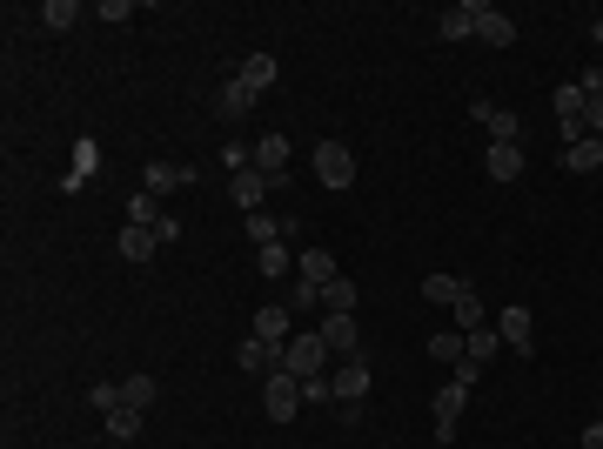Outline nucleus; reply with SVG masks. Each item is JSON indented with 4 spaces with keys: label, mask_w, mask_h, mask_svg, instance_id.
<instances>
[{
    "label": "nucleus",
    "mask_w": 603,
    "mask_h": 449,
    "mask_svg": "<svg viewBox=\"0 0 603 449\" xmlns=\"http://www.w3.org/2000/svg\"><path fill=\"white\" fill-rule=\"evenodd\" d=\"M597 423H603V416H597Z\"/></svg>",
    "instance_id": "39"
},
{
    "label": "nucleus",
    "mask_w": 603,
    "mask_h": 449,
    "mask_svg": "<svg viewBox=\"0 0 603 449\" xmlns=\"http://www.w3.org/2000/svg\"><path fill=\"white\" fill-rule=\"evenodd\" d=\"M563 168H570V175H597V168H603V141L597 135L570 141V148H563Z\"/></svg>",
    "instance_id": "17"
},
{
    "label": "nucleus",
    "mask_w": 603,
    "mask_h": 449,
    "mask_svg": "<svg viewBox=\"0 0 603 449\" xmlns=\"http://www.w3.org/2000/svg\"><path fill=\"white\" fill-rule=\"evenodd\" d=\"M583 81H563L557 94H550V108H557V128H563V141H583Z\"/></svg>",
    "instance_id": "4"
},
{
    "label": "nucleus",
    "mask_w": 603,
    "mask_h": 449,
    "mask_svg": "<svg viewBox=\"0 0 603 449\" xmlns=\"http://www.w3.org/2000/svg\"><path fill=\"white\" fill-rule=\"evenodd\" d=\"M295 275H302V282H315V289H329L342 269H335V255H329V248H302V255H295Z\"/></svg>",
    "instance_id": "14"
},
{
    "label": "nucleus",
    "mask_w": 603,
    "mask_h": 449,
    "mask_svg": "<svg viewBox=\"0 0 603 449\" xmlns=\"http://www.w3.org/2000/svg\"><path fill=\"white\" fill-rule=\"evenodd\" d=\"M496 342H503V336H496V322H483V329L469 336V362H490V356H496Z\"/></svg>",
    "instance_id": "30"
},
{
    "label": "nucleus",
    "mask_w": 603,
    "mask_h": 449,
    "mask_svg": "<svg viewBox=\"0 0 603 449\" xmlns=\"http://www.w3.org/2000/svg\"><path fill=\"white\" fill-rule=\"evenodd\" d=\"M496 336H503V342H510V349H516V356H530V349H536V315L530 309H523V302H510V309H503V315H496Z\"/></svg>",
    "instance_id": "8"
},
{
    "label": "nucleus",
    "mask_w": 603,
    "mask_h": 449,
    "mask_svg": "<svg viewBox=\"0 0 603 449\" xmlns=\"http://www.w3.org/2000/svg\"><path fill=\"white\" fill-rule=\"evenodd\" d=\"M248 235H255V248H268V242H275V235H282V228H275V222H268V215H262V208H255V215H248Z\"/></svg>",
    "instance_id": "35"
},
{
    "label": "nucleus",
    "mask_w": 603,
    "mask_h": 449,
    "mask_svg": "<svg viewBox=\"0 0 603 449\" xmlns=\"http://www.w3.org/2000/svg\"><path fill=\"white\" fill-rule=\"evenodd\" d=\"M228 188H235V202H242V215H255V208L268 202V188H275V181H268L262 168H242V175L228 181Z\"/></svg>",
    "instance_id": "16"
},
{
    "label": "nucleus",
    "mask_w": 603,
    "mask_h": 449,
    "mask_svg": "<svg viewBox=\"0 0 603 449\" xmlns=\"http://www.w3.org/2000/svg\"><path fill=\"white\" fill-rule=\"evenodd\" d=\"M88 403L101 409V416H114V409H121V382H94V389H88Z\"/></svg>",
    "instance_id": "32"
},
{
    "label": "nucleus",
    "mask_w": 603,
    "mask_h": 449,
    "mask_svg": "<svg viewBox=\"0 0 603 449\" xmlns=\"http://www.w3.org/2000/svg\"><path fill=\"white\" fill-rule=\"evenodd\" d=\"M188 181H195L188 161H148V168H141V188H148V195H181Z\"/></svg>",
    "instance_id": "7"
},
{
    "label": "nucleus",
    "mask_w": 603,
    "mask_h": 449,
    "mask_svg": "<svg viewBox=\"0 0 603 449\" xmlns=\"http://www.w3.org/2000/svg\"><path fill=\"white\" fill-rule=\"evenodd\" d=\"M449 309H456V329H463V336H476V329L490 322V309H483V295H476V289H463Z\"/></svg>",
    "instance_id": "22"
},
{
    "label": "nucleus",
    "mask_w": 603,
    "mask_h": 449,
    "mask_svg": "<svg viewBox=\"0 0 603 449\" xmlns=\"http://www.w3.org/2000/svg\"><path fill=\"white\" fill-rule=\"evenodd\" d=\"M255 262H262V275H282V269H289V248L268 242V248H255Z\"/></svg>",
    "instance_id": "33"
},
{
    "label": "nucleus",
    "mask_w": 603,
    "mask_h": 449,
    "mask_svg": "<svg viewBox=\"0 0 603 449\" xmlns=\"http://www.w3.org/2000/svg\"><path fill=\"white\" fill-rule=\"evenodd\" d=\"M262 409H268V423H295V409H302V382H295L289 369H275V376L262 382Z\"/></svg>",
    "instance_id": "3"
},
{
    "label": "nucleus",
    "mask_w": 603,
    "mask_h": 449,
    "mask_svg": "<svg viewBox=\"0 0 603 449\" xmlns=\"http://www.w3.org/2000/svg\"><path fill=\"white\" fill-rule=\"evenodd\" d=\"M108 436H114V443H134V436H141V409H114Z\"/></svg>",
    "instance_id": "28"
},
{
    "label": "nucleus",
    "mask_w": 603,
    "mask_h": 449,
    "mask_svg": "<svg viewBox=\"0 0 603 449\" xmlns=\"http://www.w3.org/2000/svg\"><path fill=\"white\" fill-rule=\"evenodd\" d=\"M329 382H335V403H342V409H356L362 396H369V362H362V356L335 362V369H329Z\"/></svg>",
    "instance_id": "5"
},
{
    "label": "nucleus",
    "mask_w": 603,
    "mask_h": 449,
    "mask_svg": "<svg viewBox=\"0 0 603 449\" xmlns=\"http://www.w3.org/2000/svg\"><path fill=\"white\" fill-rule=\"evenodd\" d=\"M155 403V376H128L121 382V409H148Z\"/></svg>",
    "instance_id": "27"
},
{
    "label": "nucleus",
    "mask_w": 603,
    "mask_h": 449,
    "mask_svg": "<svg viewBox=\"0 0 603 449\" xmlns=\"http://www.w3.org/2000/svg\"><path fill=\"white\" fill-rule=\"evenodd\" d=\"M590 41H597V47H603V21H590Z\"/></svg>",
    "instance_id": "38"
},
{
    "label": "nucleus",
    "mask_w": 603,
    "mask_h": 449,
    "mask_svg": "<svg viewBox=\"0 0 603 449\" xmlns=\"http://www.w3.org/2000/svg\"><path fill=\"white\" fill-rule=\"evenodd\" d=\"M302 403H335V382H329V369L302 382Z\"/></svg>",
    "instance_id": "34"
},
{
    "label": "nucleus",
    "mask_w": 603,
    "mask_h": 449,
    "mask_svg": "<svg viewBox=\"0 0 603 449\" xmlns=\"http://www.w3.org/2000/svg\"><path fill=\"white\" fill-rule=\"evenodd\" d=\"M155 202H161V195H148V188H141V195L128 202V222H134V228H155V222H161V208H155Z\"/></svg>",
    "instance_id": "29"
},
{
    "label": "nucleus",
    "mask_w": 603,
    "mask_h": 449,
    "mask_svg": "<svg viewBox=\"0 0 603 449\" xmlns=\"http://www.w3.org/2000/svg\"><path fill=\"white\" fill-rule=\"evenodd\" d=\"M94 168H101V141L81 135V141H74V168H67V195H74V188H88Z\"/></svg>",
    "instance_id": "15"
},
{
    "label": "nucleus",
    "mask_w": 603,
    "mask_h": 449,
    "mask_svg": "<svg viewBox=\"0 0 603 449\" xmlns=\"http://www.w3.org/2000/svg\"><path fill=\"white\" fill-rule=\"evenodd\" d=\"M282 369H289L295 382H309L329 369V342H322V329L315 336H289V349H282Z\"/></svg>",
    "instance_id": "1"
},
{
    "label": "nucleus",
    "mask_w": 603,
    "mask_h": 449,
    "mask_svg": "<svg viewBox=\"0 0 603 449\" xmlns=\"http://www.w3.org/2000/svg\"><path fill=\"white\" fill-rule=\"evenodd\" d=\"M289 336H295V309H282V302L255 309V342H268V349L282 356V349H289Z\"/></svg>",
    "instance_id": "6"
},
{
    "label": "nucleus",
    "mask_w": 603,
    "mask_h": 449,
    "mask_svg": "<svg viewBox=\"0 0 603 449\" xmlns=\"http://www.w3.org/2000/svg\"><path fill=\"white\" fill-rule=\"evenodd\" d=\"M255 101H262V94H248L242 81H235V74H228V81H222V94H215L222 121H242V114H255Z\"/></svg>",
    "instance_id": "18"
},
{
    "label": "nucleus",
    "mask_w": 603,
    "mask_h": 449,
    "mask_svg": "<svg viewBox=\"0 0 603 449\" xmlns=\"http://www.w3.org/2000/svg\"><path fill=\"white\" fill-rule=\"evenodd\" d=\"M255 168H262L268 181H282V168H289V141H282V135H262V141H255Z\"/></svg>",
    "instance_id": "19"
},
{
    "label": "nucleus",
    "mask_w": 603,
    "mask_h": 449,
    "mask_svg": "<svg viewBox=\"0 0 603 449\" xmlns=\"http://www.w3.org/2000/svg\"><path fill=\"white\" fill-rule=\"evenodd\" d=\"M490 135L496 141H523V121H516L510 108H490Z\"/></svg>",
    "instance_id": "31"
},
{
    "label": "nucleus",
    "mask_w": 603,
    "mask_h": 449,
    "mask_svg": "<svg viewBox=\"0 0 603 449\" xmlns=\"http://www.w3.org/2000/svg\"><path fill=\"white\" fill-rule=\"evenodd\" d=\"M476 7H483V0H456V7H443V14H436V34H443V41H476Z\"/></svg>",
    "instance_id": "10"
},
{
    "label": "nucleus",
    "mask_w": 603,
    "mask_h": 449,
    "mask_svg": "<svg viewBox=\"0 0 603 449\" xmlns=\"http://www.w3.org/2000/svg\"><path fill=\"white\" fill-rule=\"evenodd\" d=\"M463 289H469L463 275H429V282H423V302H436V309H443V302H456Z\"/></svg>",
    "instance_id": "25"
},
{
    "label": "nucleus",
    "mask_w": 603,
    "mask_h": 449,
    "mask_svg": "<svg viewBox=\"0 0 603 449\" xmlns=\"http://www.w3.org/2000/svg\"><path fill=\"white\" fill-rule=\"evenodd\" d=\"M476 41H483V47H510L516 41V21L503 14V7H476Z\"/></svg>",
    "instance_id": "12"
},
{
    "label": "nucleus",
    "mask_w": 603,
    "mask_h": 449,
    "mask_svg": "<svg viewBox=\"0 0 603 449\" xmlns=\"http://www.w3.org/2000/svg\"><path fill=\"white\" fill-rule=\"evenodd\" d=\"M356 302H362V289L349 282V275H335L329 289H322V309H329V315H356Z\"/></svg>",
    "instance_id": "24"
},
{
    "label": "nucleus",
    "mask_w": 603,
    "mask_h": 449,
    "mask_svg": "<svg viewBox=\"0 0 603 449\" xmlns=\"http://www.w3.org/2000/svg\"><path fill=\"white\" fill-rule=\"evenodd\" d=\"M483 168H490V181H523V141H490Z\"/></svg>",
    "instance_id": "11"
},
{
    "label": "nucleus",
    "mask_w": 603,
    "mask_h": 449,
    "mask_svg": "<svg viewBox=\"0 0 603 449\" xmlns=\"http://www.w3.org/2000/svg\"><path fill=\"white\" fill-rule=\"evenodd\" d=\"M315 181L335 188V195H342V188H356V155H349L342 141H315Z\"/></svg>",
    "instance_id": "2"
},
{
    "label": "nucleus",
    "mask_w": 603,
    "mask_h": 449,
    "mask_svg": "<svg viewBox=\"0 0 603 449\" xmlns=\"http://www.w3.org/2000/svg\"><path fill=\"white\" fill-rule=\"evenodd\" d=\"M74 21H81V7H74V0H47V7H41V27H54V34H67Z\"/></svg>",
    "instance_id": "26"
},
{
    "label": "nucleus",
    "mask_w": 603,
    "mask_h": 449,
    "mask_svg": "<svg viewBox=\"0 0 603 449\" xmlns=\"http://www.w3.org/2000/svg\"><path fill=\"white\" fill-rule=\"evenodd\" d=\"M583 135L603 141V94H590V101H583Z\"/></svg>",
    "instance_id": "36"
},
{
    "label": "nucleus",
    "mask_w": 603,
    "mask_h": 449,
    "mask_svg": "<svg viewBox=\"0 0 603 449\" xmlns=\"http://www.w3.org/2000/svg\"><path fill=\"white\" fill-rule=\"evenodd\" d=\"M235 362H242L248 376H275V369H282V356H275V349H268V342H255V336H248L242 349H235Z\"/></svg>",
    "instance_id": "20"
},
{
    "label": "nucleus",
    "mask_w": 603,
    "mask_h": 449,
    "mask_svg": "<svg viewBox=\"0 0 603 449\" xmlns=\"http://www.w3.org/2000/svg\"><path fill=\"white\" fill-rule=\"evenodd\" d=\"M322 342H329V356H362V322L356 315H329V322H322Z\"/></svg>",
    "instance_id": "9"
},
{
    "label": "nucleus",
    "mask_w": 603,
    "mask_h": 449,
    "mask_svg": "<svg viewBox=\"0 0 603 449\" xmlns=\"http://www.w3.org/2000/svg\"><path fill=\"white\" fill-rule=\"evenodd\" d=\"M577 449H603V423H590V429H583V443Z\"/></svg>",
    "instance_id": "37"
},
{
    "label": "nucleus",
    "mask_w": 603,
    "mask_h": 449,
    "mask_svg": "<svg viewBox=\"0 0 603 449\" xmlns=\"http://www.w3.org/2000/svg\"><path fill=\"white\" fill-rule=\"evenodd\" d=\"M155 248H161V235H155V228H121V262H148V255H155Z\"/></svg>",
    "instance_id": "23"
},
{
    "label": "nucleus",
    "mask_w": 603,
    "mask_h": 449,
    "mask_svg": "<svg viewBox=\"0 0 603 449\" xmlns=\"http://www.w3.org/2000/svg\"><path fill=\"white\" fill-rule=\"evenodd\" d=\"M235 81H242L248 94H268L275 81H282V68H275V54H248L242 68H235Z\"/></svg>",
    "instance_id": "13"
},
{
    "label": "nucleus",
    "mask_w": 603,
    "mask_h": 449,
    "mask_svg": "<svg viewBox=\"0 0 603 449\" xmlns=\"http://www.w3.org/2000/svg\"><path fill=\"white\" fill-rule=\"evenodd\" d=\"M423 349H429V362H443V369H456V362L469 356V336H463V329H449V336H429Z\"/></svg>",
    "instance_id": "21"
}]
</instances>
